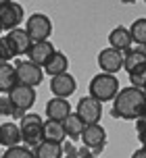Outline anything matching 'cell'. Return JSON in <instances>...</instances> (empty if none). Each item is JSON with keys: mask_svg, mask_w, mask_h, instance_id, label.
<instances>
[{"mask_svg": "<svg viewBox=\"0 0 146 158\" xmlns=\"http://www.w3.org/2000/svg\"><path fill=\"white\" fill-rule=\"evenodd\" d=\"M21 143V129L17 123H2L0 125V146L2 148H15Z\"/></svg>", "mask_w": 146, "mask_h": 158, "instance_id": "2e32d148", "label": "cell"}, {"mask_svg": "<svg viewBox=\"0 0 146 158\" xmlns=\"http://www.w3.org/2000/svg\"><path fill=\"white\" fill-rule=\"evenodd\" d=\"M146 64V52L140 48H130L123 52V69L127 73H134L136 69Z\"/></svg>", "mask_w": 146, "mask_h": 158, "instance_id": "ac0fdd59", "label": "cell"}, {"mask_svg": "<svg viewBox=\"0 0 146 158\" xmlns=\"http://www.w3.org/2000/svg\"><path fill=\"white\" fill-rule=\"evenodd\" d=\"M11 58H13V54H11V50H8L6 44H4V38H0V64L8 63Z\"/></svg>", "mask_w": 146, "mask_h": 158, "instance_id": "4316f807", "label": "cell"}, {"mask_svg": "<svg viewBox=\"0 0 146 158\" xmlns=\"http://www.w3.org/2000/svg\"><path fill=\"white\" fill-rule=\"evenodd\" d=\"M4 44H6V48L11 50L13 58H17V56L27 54V50L32 46V40H29V35H27L25 29H19V27H17V29H11V31L4 35Z\"/></svg>", "mask_w": 146, "mask_h": 158, "instance_id": "30bf717a", "label": "cell"}, {"mask_svg": "<svg viewBox=\"0 0 146 158\" xmlns=\"http://www.w3.org/2000/svg\"><path fill=\"white\" fill-rule=\"evenodd\" d=\"M131 44H134V42H131L130 29H127V27H123V25H117L113 31L109 33V46L115 48V50H119V52L130 50Z\"/></svg>", "mask_w": 146, "mask_h": 158, "instance_id": "9a60e30c", "label": "cell"}, {"mask_svg": "<svg viewBox=\"0 0 146 158\" xmlns=\"http://www.w3.org/2000/svg\"><path fill=\"white\" fill-rule=\"evenodd\" d=\"M25 13L23 6L19 2H6V4H0V29H17L19 25L23 23Z\"/></svg>", "mask_w": 146, "mask_h": 158, "instance_id": "52a82bcc", "label": "cell"}, {"mask_svg": "<svg viewBox=\"0 0 146 158\" xmlns=\"http://www.w3.org/2000/svg\"><path fill=\"white\" fill-rule=\"evenodd\" d=\"M52 52H54V46L50 44L48 40H44V42H32V46L27 50V60L36 63L38 67H44V64L48 63V58L52 56Z\"/></svg>", "mask_w": 146, "mask_h": 158, "instance_id": "4fadbf2b", "label": "cell"}, {"mask_svg": "<svg viewBox=\"0 0 146 158\" xmlns=\"http://www.w3.org/2000/svg\"><path fill=\"white\" fill-rule=\"evenodd\" d=\"M127 29H130L131 42L146 48V19L144 17H142V19H136V21L131 23V27H127Z\"/></svg>", "mask_w": 146, "mask_h": 158, "instance_id": "603a6c76", "label": "cell"}, {"mask_svg": "<svg viewBox=\"0 0 146 158\" xmlns=\"http://www.w3.org/2000/svg\"><path fill=\"white\" fill-rule=\"evenodd\" d=\"M17 71L13 64L2 63L0 64V94H8L13 87L17 85Z\"/></svg>", "mask_w": 146, "mask_h": 158, "instance_id": "d6986e66", "label": "cell"}, {"mask_svg": "<svg viewBox=\"0 0 146 158\" xmlns=\"http://www.w3.org/2000/svg\"><path fill=\"white\" fill-rule=\"evenodd\" d=\"M65 129H63V123L58 121H46L44 123V139L46 142H57V143H63L65 139Z\"/></svg>", "mask_w": 146, "mask_h": 158, "instance_id": "7402d4cb", "label": "cell"}, {"mask_svg": "<svg viewBox=\"0 0 146 158\" xmlns=\"http://www.w3.org/2000/svg\"><path fill=\"white\" fill-rule=\"evenodd\" d=\"M84 127H86V123L77 117V112H69V114H67V118L63 121L65 135H67V137H71V139H79Z\"/></svg>", "mask_w": 146, "mask_h": 158, "instance_id": "ffe728a7", "label": "cell"}, {"mask_svg": "<svg viewBox=\"0 0 146 158\" xmlns=\"http://www.w3.org/2000/svg\"><path fill=\"white\" fill-rule=\"evenodd\" d=\"M8 98H11V102H13V108L19 110L21 114H25V112L36 104V89H33L32 85L17 83V85L8 92Z\"/></svg>", "mask_w": 146, "mask_h": 158, "instance_id": "5b68a950", "label": "cell"}, {"mask_svg": "<svg viewBox=\"0 0 146 158\" xmlns=\"http://www.w3.org/2000/svg\"><path fill=\"white\" fill-rule=\"evenodd\" d=\"M19 129H21V142L25 146H38V143L44 142V121H42L40 114L36 112H25L21 117V123H19Z\"/></svg>", "mask_w": 146, "mask_h": 158, "instance_id": "3957f363", "label": "cell"}, {"mask_svg": "<svg viewBox=\"0 0 146 158\" xmlns=\"http://www.w3.org/2000/svg\"><path fill=\"white\" fill-rule=\"evenodd\" d=\"M15 108H13V102L8 94H0V117H6V114H13Z\"/></svg>", "mask_w": 146, "mask_h": 158, "instance_id": "484cf974", "label": "cell"}, {"mask_svg": "<svg viewBox=\"0 0 146 158\" xmlns=\"http://www.w3.org/2000/svg\"><path fill=\"white\" fill-rule=\"evenodd\" d=\"M42 69H44V73H48L50 77L61 75V73H67V69H69V58H67V54H63V52L54 50V52H52V56L48 58V63L44 64Z\"/></svg>", "mask_w": 146, "mask_h": 158, "instance_id": "e0dca14e", "label": "cell"}, {"mask_svg": "<svg viewBox=\"0 0 146 158\" xmlns=\"http://www.w3.org/2000/svg\"><path fill=\"white\" fill-rule=\"evenodd\" d=\"M130 83L134 87H140V89L146 85V64L140 67V69H136L134 73H130Z\"/></svg>", "mask_w": 146, "mask_h": 158, "instance_id": "d4e9b609", "label": "cell"}, {"mask_svg": "<svg viewBox=\"0 0 146 158\" xmlns=\"http://www.w3.org/2000/svg\"><path fill=\"white\" fill-rule=\"evenodd\" d=\"M131 158H146V148H138V150L131 154Z\"/></svg>", "mask_w": 146, "mask_h": 158, "instance_id": "f546056e", "label": "cell"}, {"mask_svg": "<svg viewBox=\"0 0 146 158\" xmlns=\"http://www.w3.org/2000/svg\"><path fill=\"white\" fill-rule=\"evenodd\" d=\"M6 2H13V0H0V4H6Z\"/></svg>", "mask_w": 146, "mask_h": 158, "instance_id": "4dcf8cb0", "label": "cell"}, {"mask_svg": "<svg viewBox=\"0 0 146 158\" xmlns=\"http://www.w3.org/2000/svg\"><path fill=\"white\" fill-rule=\"evenodd\" d=\"M33 154H36V158H63V143L44 139L33 148Z\"/></svg>", "mask_w": 146, "mask_h": 158, "instance_id": "44dd1931", "label": "cell"}, {"mask_svg": "<svg viewBox=\"0 0 146 158\" xmlns=\"http://www.w3.org/2000/svg\"><path fill=\"white\" fill-rule=\"evenodd\" d=\"M90 96L96 98L98 102H109L113 100L119 92V79L111 73H98L90 81Z\"/></svg>", "mask_w": 146, "mask_h": 158, "instance_id": "7a4b0ae2", "label": "cell"}, {"mask_svg": "<svg viewBox=\"0 0 146 158\" xmlns=\"http://www.w3.org/2000/svg\"><path fill=\"white\" fill-rule=\"evenodd\" d=\"M15 71H17V81L23 83V85L36 87L44 79V69L38 67L36 63H32V60H17Z\"/></svg>", "mask_w": 146, "mask_h": 158, "instance_id": "8992f818", "label": "cell"}, {"mask_svg": "<svg viewBox=\"0 0 146 158\" xmlns=\"http://www.w3.org/2000/svg\"><path fill=\"white\" fill-rule=\"evenodd\" d=\"M0 31H2V29H0Z\"/></svg>", "mask_w": 146, "mask_h": 158, "instance_id": "d6a6232c", "label": "cell"}, {"mask_svg": "<svg viewBox=\"0 0 146 158\" xmlns=\"http://www.w3.org/2000/svg\"><path fill=\"white\" fill-rule=\"evenodd\" d=\"M77 117L86 123V125H92V123H98L100 117H102V102H98L96 98L92 96H86L77 102Z\"/></svg>", "mask_w": 146, "mask_h": 158, "instance_id": "9c48e42d", "label": "cell"}, {"mask_svg": "<svg viewBox=\"0 0 146 158\" xmlns=\"http://www.w3.org/2000/svg\"><path fill=\"white\" fill-rule=\"evenodd\" d=\"M138 139H140V143H142V148H146V127L142 131H138Z\"/></svg>", "mask_w": 146, "mask_h": 158, "instance_id": "f1b7e54d", "label": "cell"}, {"mask_svg": "<svg viewBox=\"0 0 146 158\" xmlns=\"http://www.w3.org/2000/svg\"><path fill=\"white\" fill-rule=\"evenodd\" d=\"M142 92H144V96H146V85H144V87H142Z\"/></svg>", "mask_w": 146, "mask_h": 158, "instance_id": "1f68e13d", "label": "cell"}, {"mask_svg": "<svg viewBox=\"0 0 146 158\" xmlns=\"http://www.w3.org/2000/svg\"><path fill=\"white\" fill-rule=\"evenodd\" d=\"M77 154H79V158H96V154H94L92 150H88V148H81Z\"/></svg>", "mask_w": 146, "mask_h": 158, "instance_id": "83f0119b", "label": "cell"}, {"mask_svg": "<svg viewBox=\"0 0 146 158\" xmlns=\"http://www.w3.org/2000/svg\"><path fill=\"white\" fill-rule=\"evenodd\" d=\"M81 142H84V148L92 150L94 154L105 150L106 143V131L100 127V123H92V125H86L84 131H81Z\"/></svg>", "mask_w": 146, "mask_h": 158, "instance_id": "ba28073f", "label": "cell"}, {"mask_svg": "<svg viewBox=\"0 0 146 158\" xmlns=\"http://www.w3.org/2000/svg\"><path fill=\"white\" fill-rule=\"evenodd\" d=\"M113 117L123 121L146 118V96L140 87H123L113 98Z\"/></svg>", "mask_w": 146, "mask_h": 158, "instance_id": "6da1fadb", "label": "cell"}, {"mask_svg": "<svg viewBox=\"0 0 146 158\" xmlns=\"http://www.w3.org/2000/svg\"><path fill=\"white\" fill-rule=\"evenodd\" d=\"M0 158H36V154L25 146H15V148H6Z\"/></svg>", "mask_w": 146, "mask_h": 158, "instance_id": "cb8c5ba5", "label": "cell"}, {"mask_svg": "<svg viewBox=\"0 0 146 158\" xmlns=\"http://www.w3.org/2000/svg\"><path fill=\"white\" fill-rule=\"evenodd\" d=\"M75 89H77V81L69 73H61V75L50 77V92L54 98H65L67 100L69 96H73Z\"/></svg>", "mask_w": 146, "mask_h": 158, "instance_id": "8fae6325", "label": "cell"}, {"mask_svg": "<svg viewBox=\"0 0 146 158\" xmlns=\"http://www.w3.org/2000/svg\"><path fill=\"white\" fill-rule=\"evenodd\" d=\"M144 2H146V0H144Z\"/></svg>", "mask_w": 146, "mask_h": 158, "instance_id": "836d02e7", "label": "cell"}, {"mask_svg": "<svg viewBox=\"0 0 146 158\" xmlns=\"http://www.w3.org/2000/svg\"><path fill=\"white\" fill-rule=\"evenodd\" d=\"M69 112H71V104L65 98H52V100L46 102V117H48V121L63 123Z\"/></svg>", "mask_w": 146, "mask_h": 158, "instance_id": "5bb4252c", "label": "cell"}, {"mask_svg": "<svg viewBox=\"0 0 146 158\" xmlns=\"http://www.w3.org/2000/svg\"><path fill=\"white\" fill-rule=\"evenodd\" d=\"M25 31L32 42H44L52 33V21L44 13H33L25 23Z\"/></svg>", "mask_w": 146, "mask_h": 158, "instance_id": "277c9868", "label": "cell"}, {"mask_svg": "<svg viewBox=\"0 0 146 158\" xmlns=\"http://www.w3.org/2000/svg\"><path fill=\"white\" fill-rule=\"evenodd\" d=\"M98 67L102 69V73L117 75V73L123 69V52L115 50V48L100 50V54H98Z\"/></svg>", "mask_w": 146, "mask_h": 158, "instance_id": "7c38bea8", "label": "cell"}]
</instances>
